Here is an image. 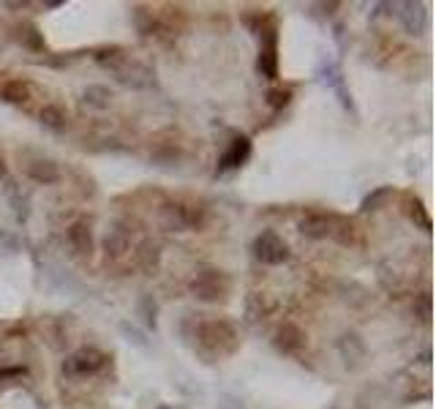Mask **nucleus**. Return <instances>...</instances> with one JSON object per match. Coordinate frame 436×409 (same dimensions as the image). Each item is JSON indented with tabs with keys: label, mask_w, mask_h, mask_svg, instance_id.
Wrapping results in <instances>:
<instances>
[{
	"label": "nucleus",
	"mask_w": 436,
	"mask_h": 409,
	"mask_svg": "<svg viewBox=\"0 0 436 409\" xmlns=\"http://www.w3.org/2000/svg\"><path fill=\"white\" fill-rule=\"evenodd\" d=\"M254 257L262 265H284L289 259V249L276 232H262L254 240Z\"/></svg>",
	"instance_id": "obj_6"
},
{
	"label": "nucleus",
	"mask_w": 436,
	"mask_h": 409,
	"mask_svg": "<svg viewBox=\"0 0 436 409\" xmlns=\"http://www.w3.org/2000/svg\"><path fill=\"white\" fill-rule=\"evenodd\" d=\"M332 230V215L328 213H306L297 221V232L308 240H322V237H330Z\"/></svg>",
	"instance_id": "obj_11"
},
{
	"label": "nucleus",
	"mask_w": 436,
	"mask_h": 409,
	"mask_svg": "<svg viewBox=\"0 0 436 409\" xmlns=\"http://www.w3.org/2000/svg\"><path fill=\"white\" fill-rule=\"evenodd\" d=\"M262 44H259V57H257V72L264 79H279V30L276 22L267 19V25L262 28Z\"/></svg>",
	"instance_id": "obj_4"
},
{
	"label": "nucleus",
	"mask_w": 436,
	"mask_h": 409,
	"mask_svg": "<svg viewBox=\"0 0 436 409\" xmlns=\"http://www.w3.org/2000/svg\"><path fill=\"white\" fill-rule=\"evenodd\" d=\"M25 175L33 180V183H41V186H52L60 180V169L57 164L50 159H35L25 164Z\"/></svg>",
	"instance_id": "obj_15"
},
{
	"label": "nucleus",
	"mask_w": 436,
	"mask_h": 409,
	"mask_svg": "<svg viewBox=\"0 0 436 409\" xmlns=\"http://www.w3.org/2000/svg\"><path fill=\"white\" fill-rule=\"evenodd\" d=\"M101 249H104L106 259H112V262L123 259L128 254V249H131V235H128V230H123V227L106 230L104 240H101Z\"/></svg>",
	"instance_id": "obj_13"
},
{
	"label": "nucleus",
	"mask_w": 436,
	"mask_h": 409,
	"mask_svg": "<svg viewBox=\"0 0 436 409\" xmlns=\"http://www.w3.org/2000/svg\"><path fill=\"white\" fill-rule=\"evenodd\" d=\"M3 172H6V167H3V156H0V175H3Z\"/></svg>",
	"instance_id": "obj_31"
},
{
	"label": "nucleus",
	"mask_w": 436,
	"mask_h": 409,
	"mask_svg": "<svg viewBox=\"0 0 436 409\" xmlns=\"http://www.w3.org/2000/svg\"><path fill=\"white\" fill-rule=\"evenodd\" d=\"M335 349H338V355H341V360H344L347 369H360L363 360H366V352H368L366 341L360 338V333H354V330H347L344 336L338 338Z\"/></svg>",
	"instance_id": "obj_9"
},
{
	"label": "nucleus",
	"mask_w": 436,
	"mask_h": 409,
	"mask_svg": "<svg viewBox=\"0 0 436 409\" xmlns=\"http://www.w3.org/2000/svg\"><path fill=\"white\" fill-rule=\"evenodd\" d=\"M292 101V90H284V88H276V90H267V104L276 109H284L286 104Z\"/></svg>",
	"instance_id": "obj_27"
},
{
	"label": "nucleus",
	"mask_w": 436,
	"mask_h": 409,
	"mask_svg": "<svg viewBox=\"0 0 436 409\" xmlns=\"http://www.w3.org/2000/svg\"><path fill=\"white\" fill-rule=\"evenodd\" d=\"M96 60H99V66H104L112 74H118L128 63V55H125L123 47H104V50L96 52Z\"/></svg>",
	"instance_id": "obj_17"
},
{
	"label": "nucleus",
	"mask_w": 436,
	"mask_h": 409,
	"mask_svg": "<svg viewBox=\"0 0 436 409\" xmlns=\"http://www.w3.org/2000/svg\"><path fill=\"white\" fill-rule=\"evenodd\" d=\"M66 237H69V246L77 257H90L93 254V230H90V221H85V218L74 221L69 227V232H66Z\"/></svg>",
	"instance_id": "obj_12"
},
{
	"label": "nucleus",
	"mask_w": 436,
	"mask_h": 409,
	"mask_svg": "<svg viewBox=\"0 0 436 409\" xmlns=\"http://www.w3.org/2000/svg\"><path fill=\"white\" fill-rule=\"evenodd\" d=\"M409 218H412L423 232H431V215H428L425 205H423L420 199H412V202H409Z\"/></svg>",
	"instance_id": "obj_25"
},
{
	"label": "nucleus",
	"mask_w": 436,
	"mask_h": 409,
	"mask_svg": "<svg viewBox=\"0 0 436 409\" xmlns=\"http://www.w3.org/2000/svg\"><path fill=\"white\" fill-rule=\"evenodd\" d=\"M390 196H393V189H390V186H379V189H374V191L363 199L360 211H363V213H376V211H382L384 205H387Z\"/></svg>",
	"instance_id": "obj_23"
},
{
	"label": "nucleus",
	"mask_w": 436,
	"mask_h": 409,
	"mask_svg": "<svg viewBox=\"0 0 436 409\" xmlns=\"http://www.w3.org/2000/svg\"><path fill=\"white\" fill-rule=\"evenodd\" d=\"M121 333L125 336L128 344H134V347H140V349H150V341H147V336L142 333L137 325H131V322H121Z\"/></svg>",
	"instance_id": "obj_24"
},
{
	"label": "nucleus",
	"mask_w": 436,
	"mask_h": 409,
	"mask_svg": "<svg viewBox=\"0 0 436 409\" xmlns=\"http://www.w3.org/2000/svg\"><path fill=\"white\" fill-rule=\"evenodd\" d=\"M273 344H276V349L284 352V355H297L306 347V333H303V327L295 325V322H284L279 330H276Z\"/></svg>",
	"instance_id": "obj_10"
},
{
	"label": "nucleus",
	"mask_w": 436,
	"mask_h": 409,
	"mask_svg": "<svg viewBox=\"0 0 436 409\" xmlns=\"http://www.w3.org/2000/svg\"><path fill=\"white\" fill-rule=\"evenodd\" d=\"M420 363H423V366H428V363H431V352H428V349L420 355Z\"/></svg>",
	"instance_id": "obj_30"
},
{
	"label": "nucleus",
	"mask_w": 436,
	"mask_h": 409,
	"mask_svg": "<svg viewBox=\"0 0 436 409\" xmlns=\"http://www.w3.org/2000/svg\"><path fill=\"white\" fill-rule=\"evenodd\" d=\"M137 311H140L145 327L156 333V327H158V303L153 301V295H142L140 303H137Z\"/></svg>",
	"instance_id": "obj_22"
},
{
	"label": "nucleus",
	"mask_w": 436,
	"mask_h": 409,
	"mask_svg": "<svg viewBox=\"0 0 436 409\" xmlns=\"http://www.w3.org/2000/svg\"><path fill=\"white\" fill-rule=\"evenodd\" d=\"M137 265L142 270H147V273H156L158 265H161V249H158V243L153 240H145L140 249H137Z\"/></svg>",
	"instance_id": "obj_18"
},
{
	"label": "nucleus",
	"mask_w": 436,
	"mask_h": 409,
	"mask_svg": "<svg viewBox=\"0 0 436 409\" xmlns=\"http://www.w3.org/2000/svg\"><path fill=\"white\" fill-rule=\"evenodd\" d=\"M251 156V140L248 137H235L232 142H229L227 153L221 156V172H227V169H237V167H243L245 161Z\"/></svg>",
	"instance_id": "obj_14"
},
{
	"label": "nucleus",
	"mask_w": 436,
	"mask_h": 409,
	"mask_svg": "<svg viewBox=\"0 0 436 409\" xmlns=\"http://www.w3.org/2000/svg\"><path fill=\"white\" fill-rule=\"evenodd\" d=\"M264 311H267V308H264V295L254 292V295L248 298V306H245V317H248V322H257Z\"/></svg>",
	"instance_id": "obj_26"
},
{
	"label": "nucleus",
	"mask_w": 436,
	"mask_h": 409,
	"mask_svg": "<svg viewBox=\"0 0 436 409\" xmlns=\"http://www.w3.org/2000/svg\"><path fill=\"white\" fill-rule=\"evenodd\" d=\"M19 41L30 50V52H47V41H44V33L35 28L33 22H22L19 25Z\"/></svg>",
	"instance_id": "obj_19"
},
{
	"label": "nucleus",
	"mask_w": 436,
	"mask_h": 409,
	"mask_svg": "<svg viewBox=\"0 0 436 409\" xmlns=\"http://www.w3.org/2000/svg\"><path fill=\"white\" fill-rule=\"evenodd\" d=\"M393 14L409 36H423L428 30V11L423 3H393Z\"/></svg>",
	"instance_id": "obj_7"
},
{
	"label": "nucleus",
	"mask_w": 436,
	"mask_h": 409,
	"mask_svg": "<svg viewBox=\"0 0 436 409\" xmlns=\"http://www.w3.org/2000/svg\"><path fill=\"white\" fill-rule=\"evenodd\" d=\"M208 221V211L196 202H169L161 211V224L169 232H189L202 230Z\"/></svg>",
	"instance_id": "obj_2"
},
{
	"label": "nucleus",
	"mask_w": 436,
	"mask_h": 409,
	"mask_svg": "<svg viewBox=\"0 0 436 409\" xmlns=\"http://www.w3.org/2000/svg\"><path fill=\"white\" fill-rule=\"evenodd\" d=\"M218 409H245V404L237 398V396H229V393H224V396L218 398Z\"/></svg>",
	"instance_id": "obj_29"
},
{
	"label": "nucleus",
	"mask_w": 436,
	"mask_h": 409,
	"mask_svg": "<svg viewBox=\"0 0 436 409\" xmlns=\"http://www.w3.org/2000/svg\"><path fill=\"white\" fill-rule=\"evenodd\" d=\"M33 96V88L28 79H3L0 82V99L9 104H28Z\"/></svg>",
	"instance_id": "obj_16"
},
{
	"label": "nucleus",
	"mask_w": 436,
	"mask_h": 409,
	"mask_svg": "<svg viewBox=\"0 0 436 409\" xmlns=\"http://www.w3.org/2000/svg\"><path fill=\"white\" fill-rule=\"evenodd\" d=\"M229 286L232 284H229L227 273H221V270H199L191 279L189 289H191V295L196 301L218 303L229 295Z\"/></svg>",
	"instance_id": "obj_3"
},
{
	"label": "nucleus",
	"mask_w": 436,
	"mask_h": 409,
	"mask_svg": "<svg viewBox=\"0 0 436 409\" xmlns=\"http://www.w3.org/2000/svg\"><path fill=\"white\" fill-rule=\"evenodd\" d=\"M415 311L420 314V320L423 322L431 320V295H428V292H423V295L418 298V303H415Z\"/></svg>",
	"instance_id": "obj_28"
},
{
	"label": "nucleus",
	"mask_w": 436,
	"mask_h": 409,
	"mask_svg": "<svg viewBox=\"0 0 436 409\" xmlns=\"http://www.w3.org/2000/svg\"><path fill=\"white\" fill-rule=\"evenodd\" d=\"M106 363H109L106 352L96 349V347H82V349H77V352H71L66 357L63 374H69V376H93V374L101 371Z\"/></svg>",
	"instance_id": "obj_5"
},
{
	"label": "nucleus",
	"mask_w": 436,
	"mask_h": 409,
	"mask_svg": "<svg viewBox=\"0 0 436 409\" xmlns=\"http://www.w3.org/2000/svg\"><path fill=\"white\" fill-rule=\"evenodd\" d=\"M38 118H41V125L50 128V131H63L69 125V115L57 107V104H47V107L38 112Z\"/></svg>",
	"instance_id": "obj_20"
},
{
	"label": "nucleus",
	"mask_w": 436,
	"mask_h": 409,
	"mask_svg": "<svg viewBox=\"0 0 436 409\" xmlns=\"http://www.w3.org/2000/svg\"><path fill=\"white\" fill-rule=\"evenodd\" d=\"M196 338H199V344H202L205 349L216 352V355H232V352L237 349V344H240L237 327L227 320L202 322V325L196 327Z\"/></svg>",
	"instance_id": "obj_1"
},
{
	"label": "nucleus",
	"mask_w": 436,
	"mask_h": 409,
	"mask_svg": "<svg viewBox=\"0 0 436 409\" xmlns=\"http://www.w3.org/2000/svg\"><path fill=\"white\" fill-rule=\"evenodd\" d=\"M319 79L328 85V88L338 96V101H341V107L349 109L352 115L357 112L354 109V101H352V93L347 90V85H344V74H341V69L335 66V63H330V60H322V66H319Z\"/></svg>",
	"instance_id": "obj_8"
},
{
	"label": "nucleus",
	"mask_w": 436,
	"mask_h": 409,
	"mask_svg": "<svg viewBox=\"0 0 436 409\" xmlns=\"http://www.w3.org/2000/svg\"><path fill=\"white\" fill-rule=\"evenodd\" d=\"M109 101H112V96H109V90L104 85H87L82 90V104L90 109H106Z\"/></svg>",
	"instance_id": "obj_21"
}]
</instances>
